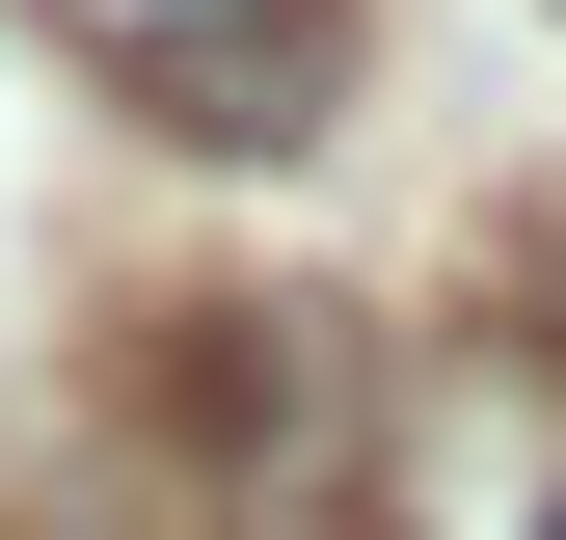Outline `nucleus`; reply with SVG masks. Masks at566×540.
<instances>
[{
    "instance_id": "obj_1",
    "label": "nucleus",
    "mask_w": 566,
    "mask_h": 540,
    "mask_svg": "<svg viewBox=\"0 0 566 540\" xmlns=\"http://www.w3.org/2000/svg\"><path fill=\"white\" fill-rule=\"evenodd\" d=\"M54 54H108L163 135H217V163H297L324 82H350V0H28Z\"/></svg>"
},
{
    "instance_id": "obj_3",
    "label": "nucleus",
    "mask_w": 566,
    "mask_h": 540,
    "mask_svg": "<svg viewBox=\"0 0 566 540\" xmlns=\"http://www.w3.org/2000/svg\"><path fill=\"white\" fill-rule=\"evenodd\" d=\"M405 540H566V352H459L405 405Z\"/></svg>"
},
{
    "instance_id": "obj_2",
    "label": "nucleus",
    "mask_w": 566,
    "mask_h": 540,
    "mask_svg": "<svg viewBox=\"0 0 566 540\" xmlns=\"http://www.w3.org/2000/svg\"><path fill=\"white\" fill-rule=\"evenodd\" d=\"M135 433H163L217 513H297L324 487V324L297 298H163L135 324Z\"/></svg>"
}]
</instances>
